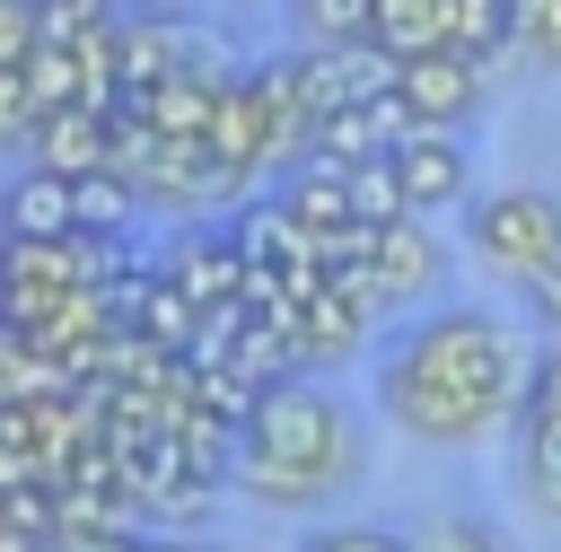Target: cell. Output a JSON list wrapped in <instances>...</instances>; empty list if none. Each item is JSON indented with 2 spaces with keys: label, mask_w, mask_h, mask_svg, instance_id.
Wrapping results in <instances>:
<instances>
[{
  "label": "cell",
  "mask_w": 561,
  "mask_h": 552,
  "mask_svg": "<svg viewBox=\"0 0 561 552\" xmlns=\"http://www.w3.org/2000/svg\"><path fill=\"white\" fill-rule=\"evenodd\" d=\"M535 359H543V342H526L508 315L447 307V315H421L377 359V412L421 447H473L526 412Z\"/></svg>",
  "instance_id": "obj_1"
},
{
  "label": "cell",
  "mask_w": 561,
  "mask_h": 552,
  "mask_svg": "<svg viewBox=\"0 0 561 552\" xmlns=\"http://www.w3.org/2000/svg\"><path fill=\"white\" fill-rule=\"evenodd\" d=\"M359 421L316 386V377H280L263 386L254 421L237 429V464L228 482L263 508H324L351 473H359Z\"/></svg>",
  "instance_id": "obj_2"
},
{
  "label": "cell",
  "mask_w": 561,
  "mask_h": 552,
  "mask_svg": "<svg viewBox=\"0 0 561 552\" xmlns=\"http://www.w3.org/2000/svg\"><path fill=\"white\" fill-rule=\"evenodd\" d=\"M114 272H123L114 237H88V228H70V237H0V324L35 333L70 289H105Z\"/></svg>",
  "instance_id": "obj_3"
},
{
  "label": "cell",
  "mask_w": 561,
  "mask_h": 552,
  "mask_svg": "<svg viewBox=\"0 0 561 552\" xmlns=\"http://www.w3.org/2000/svg\"><path fill=\"white\" fill-rule=\"evenodd\" d=\"M465 245H473V263H482L491 280L535 289L543 272H561V193L508 184V193L465 202Z\"/></svg>",
  "instance_id": "obj_4"
},
{
  "label": "cell",
  "mask_w": 561,
  "mask_h": 552,
  "mask_svg": "<svg viewBox=\"0 0 561 552\" xmlns=\"http://www.w3.org/2000/svg\"><path fill=\"white\" fill-rule=\"evenodd\" d=\"M394 96L412 105V123H430V131H465L473 114H482V61L473 53H421V61H403V79H394Z\"/></svg>",
  "instance_id": "obj_5"
},
{
  "label": "cell",
  "mask_w": 561,
  "mask_h": 552,
  "mask_svg": "<svg viewBox=\"0 0 561 552\" xmlns=\"http://www.w3.org/2000/svg\"><path fill=\"white\" fill-rule=\"evenodd\" d=\"M394 166H403V193H412V210H421V219H430V210L473 202V158H465V140H456V131L412 123V131H403V149H394Z\"/></svg>",
  "instance_id": "obj_6"
},
{
  "label": "cell",
  "mask_w": 561,
  "mask_h": 552,
  "mask_svg": "<svg viewBox=\"0 0 561 552\" xmlns=\"http://www.w3.org/2000/svg\"><path fill=\"white\" fill-rule=\"evenodd\" d=\"M377 289H386V307H421V298H438L447 289V245L421 228V210L412 219H394V228H377Z\"/></svg>",
  "instance_id": "obj_7"
},
{
  "label": "cell",
  "mask_w": 561,
  "mask_h": 552,
  "mask_svg": "<svg viewBox=\"0 0 561 552\" xmlns=\"http://www.w3.org/2000/svg\"><path fill=\"white\" fill-rule=\"evenodd\" d=\"M114 61H123V96H149L158 79H175V70L193 61L184 18H175V9H123V26H114Z\"/></svg>",
  "instance_id": "obj_8"
},
{
  "label": "cell",
  "mask_w": 561,
  "mask_h": 552,
  "mask_svg": "<svg viewBox=\"0 0 561 552\" xmlns=\"http://www.w3.org/2000/svg\"><path fill=\"white\" fill-rule=\"evenodd\" d=\"M245 228H193L158 272L184 289V298H202V307H219V298H245Z\"/></svg>",
  "instance_id": "obj_9"
},
{
  "label": "cell",
  "mask_w": 561,
  "mask_h": 552,
  "mask_svg": "<svg viewBox=\"0 0 561 552\" xmlns=\"http://www.w3.org/2000/svg\"><path fill=\"white\" fill-rule=\"evenodd\" d=\"M79 228V175H53V166H18L0 184V237H70Z\"/></svg>",
  "instance_id": "obj_10"
},
{
  "label": "cell",
  "mask_w": 561,
  "mask_h": 552,
  "mask_svg": "<svg viewBox=\"0 0 561 552\" xmlns=\"http://www.w3.org/2000/svg\"><path fill=\"white\" fill-rule=\"evenodd\" d=\"M26 158L53 166V175H96V166L114 158V114H96V105H53Z\"/></svg>",
  "instance_id": "obj_11"
},
{
  "label": "cell",
  "mask_w": 561,
  "mask_h": 552,
  "mask_svg": "<svg viewBox=\"0 0 561 552\" xmlns=\"http://www.w3.org/2000/svg\"><path fill=\"white\" fill-rule=\"evenodd\" d=\"M517 499L543 526H561V412H543V403L517 412Z\"/></svg>",
  "instance_id": "obj_12"
},
{
  "label": "cell",
  "mask_w": 561,
  "mask_h": 552,
  "mask_svg": "<svg viewBox=\"0 0 561 552\" xmlns=\"http://www.w3.org/2000/svg\"><path fill=\"white\" fill-rule=\"evenodd\" d=\"M210 149H219L228 184H254V175H263V105H254V79H228V88H219Z\"/></svg>",
  "instance_id": "obj_13"
},
{
  "label": "cell",
  "mask_w": 561,
  "mask_h": 552,
  "mask_svg": "<svg viewBox=\"0 0 561 552\" xmlns=\"http://www.w3.org/2000/svg\"><path fill=\"white\" fill-rule=\"evenodd\" d=\"M394 61H421V53H447L456 44V0H377V26H368Z\"/></svg>",
  "instance_id": "obj_14"
},
{
  "label": "cell",
  "mask_w": 561,
  "mask_h": 552,
  "mask_svg": "<svg viewBox=\"0 0 561 552\" xmlns=\"http://www.w3.org/2000/svg\"><path fill=\"white\" fill-rule=\"evenodd\" d=\"M140 210H149V193H140L131 175H114V166L79 175V228H88V237H123Z\"/></svg>",
  "instance_id": "obj_15"
},
{
  "label": "cell",
  "mask_w": 561,
  "mask_h": 552,
  "mask_svg": "<svg viewBox=\"0 0 561 552\" xmlns=\"http://www.w3.org/2000/svg\"><path fill=\"white\" fill-rule=\"evenodd\" d=\"M351 219H368V228H394V219H412V193H403V166H394V158H368V166H351Z\"/></svg>",
  "instance_id": "obj_16"
},
{
  "label": "cell",
  "mask_w": 561,
  "mask_h": 552,
  "mask_svg": "<svg viewBox=\"0 0 561 552\" xmlns=\"http://www.w3.org/2000/svg\"><path fill=\"white\" fill-rule=\"evenodd\" d=\"M26 79H35L44 114H53V105H88V70H79V44H61V35H44V44L26 53Z\"/></svg>",
  "instance_id": "obj_17"
},
{
  "label": "cell",
  "mask_w": 561,
  "mask_h": 552,
  "mask_svg": "<svg viewBox=\"0 0 561 552\" xmlns=\"http://www.w3.org/2000/svg\"><path fill=\"white\" fill-rule=\"evenodd\" d=\"M517 44V0H456V53L491 61Z\"/></svg>",
  "instance_id": "obj_18"
},
{
  "label": "cell",
  "mask_w": 561,
  "mask_h": 552,
  "mask_svg": "<svg viewBox=\"0 0 561 552\" xmlns=\"http://www.w3.org/2000/svg\"><path fill=\"white\" fill-rule=\"evenodd\" d=\"M35 131H44V96H35V79H26V70H0V158H26Z\"/></svg>",
  "instance_id": "obj_19"
},
{
  "label": "cell",
  "mask_w": 561,
  "mask_h": 552,
  "mask_svg": "<svg viewBox=\"0 0 561 552\" xmlns=\"http://www.w3.org/2000/svg\"><path fill=\"white\" fill-rule=\"evenodd\" d=\"M298 26L316 44H359L377 26V0H298Z\"/></svg>",
  "instance_id": "obj_20"
},
{
  "label": "cell",
  "mask_w": 561,
  "mask_h": 552,
  "mask_svg": "<svg viewBox=\"0 0 561 552\" xmlns=\"http://www.w3.org/2000/svg\"><path fill=\"white\" fill-rule=\"evenodd\" d=\"M517 44L535 70H561V0H517Z\"/></svg>",
  "instance_id": "obj_21"
},
{
  "label": "cell",
  "mask_w": 561,
  "mask_h": 552,
  "mask_svg": "<svg viewBox=\"0 0 561 552\" xmlns=\"http://www.w3.org/2000/svg\"><path fill=\"white\" fill-rule=\"evenodd\" d=\"M35 18H44V35H96V26H114L123 18V0H35Z\"/></svg>",
  "instance_id": "obj_22"
},
{
  "label": "cell",
  "mask_w": 561,
  "mask_h": 552,
  "mask_svg": "<svg viewBox=\"0 0 561 552\" xmlns=\"http://www.w3.org/2000/svg\"><path fill=\"white\" fill-rule=\"evenodd\" d=\"M44 44V18L35 0H0V70H26V53Z\"/></svg>",
  "instance_id": "obj_23"
},
{
  "label": "cell",
  "mask_w": 561,
  "mask_h": 552,
  "mask_svg": "<svg viewBox=\"0 0 561 552\" xmlns=\"http://www.w3.org/2000/svg\"><path fill=\"white\" fill-rule=\"evenodd\" d=\"M412 552H508V543L491 526H473V517H438V526L412 534Z\"/></svg>",
  "instance_id": "obj_24"
},
{
  "label": "cell",
  "mask_w": 561,
  "mask_h": 552,
  "mask_svg": "<svg viewBox=\"0 0 561 552\" xmlns=\"http://www.w3.org/2000/svg\"><path fill=\"white\" fill-rule=\"evenodd\" d=\"M298 552H412L403 534H386V526H316Z\"/></svg>",
  "instance_id": "obj_25"
},
{
  "label": "cell",
  "mask_w": 561,
  "mask_h": 552,
  "mask_svg": "<svg viewBox=\"0 0 561 552\" xmlns=\"http://www.w3.org/2000/svg\"><path fill=\"white\" fill-rule=\"evenodd\" d=\"M526 324H535V342L561 350V272H543V280L526 289Z\"/></svg>",
  "instance_id": "obj_26"
},
{
  "label": "cell",
  "mask_w": 561,
  "mask_h": 552,
  "mask_svg": "<svg viewBox=\"0 0 561 552\" xmlns=\"http://www.w3.org/2000/svg\"><path fill=\"white\" fill-rule=\"evenodd\" d=\"M526 403H543V412H561V350L543 342V359H535V394Z\"/></svg>",
  "instance_id": "obj_27"
},
{
  "label": "cell",
  "mask_w": 561,
  "mask_h": 552,
  "mask_svg": "<svg viewBox=\"0 0 561 552\" xmlns=\"http://www.w3.org/2000/svg\"><path fill=\"white\" fill-rule=\"evenodd\" d=\"M0 552H53V534H35V526H9V517H0Z\"/></svg>",
  "instance_id": "obj_28"
},
{
  "label": "cell",
  "mask_w": 561,
  "mask_h": 552,
  "mask_svg": "<svg viewBox=\"0 0 561 552\" xmlns=\"http://www.w3.org/2000/svg\"><path fill=\"white\" fill-rule=\"evenodd\" d=\"M131 552H202V543H158V534H131Z\"/></svg>",
  "instance_id": "obj_29"
},
{
  "label": "cell",
  "mask_w": 561,
  "mask_h": 552,
  "mask_svg": "<svg viewBox=\"0 0 561 552\" xmlns=\"http://www.w3.org/2000/svg\"><path fill=\"white\" fill-rule=\"evenodd\" d=\"M123 9H184V0H123Z\"/></svg>",
  "instance_id": "obj_30"
}]
</instances>
